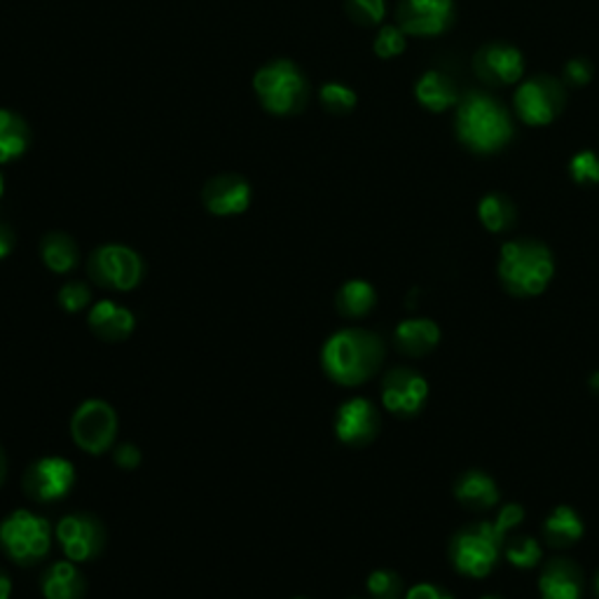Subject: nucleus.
<instances>
[{"mask_svg":"<svg viewBox=\"0 0 599 599\" xmlns=\"http://www.w3.org/2000/svg\"><path fill=\"white\" fill-rule=\"evenodd\" d=\"M382 403L396 417H415L429 398V382L412 368H392L382 380Z\"/></svg>","mask_w":599,"mask_h":599,"instance_id":"obj_11","label":"nucleus"},{"mask_svg":"<svg viewBox=\"0 0 599 599\" xmlns=\"http://www.w3.org/2000/svg\"><path fill=\"white\" fill-rule=\"evenodd\" d=\"M501 541L492 532L489 522H477L469 530H461L449 541V560L463 576L485 578L499 562Z\"/></svg>","mask_w":599,"mask_h":599,"instance_id":"obj_5","label":"nucleus"},{"mask_svg":"<svg viewBox=\"0 0 599 599\" xmlns=\"http://www.w3.org/2000/svg\"><path fill=\"white\" fill-rule=\"evenodd\" d=\"M256 92L263 101V106L269 113L286 115L295 113L305 101L307 85L303 73H300L291 62H275L258 71L256 75Z\"/></svg>","mask_w":599,"mask_h":599,"instance_id":"obj_8","label":"nucleus"},{"mask_svg":"<svg viewBox=\"0 0 599 599\" xmlns=\"http://www.w3.org/2000/svg\"><path fill=\"white\" fill-rule=\"evenodd\" d=\"M0 197H3V176H0Z\"/></svg>","mask_w":599,"mask_h":599,"instance_id":"obj_44","label":"nucleus"},{"mask_svg":"<svg viewBox=\"0 0 599 599\" xmlns=\"http://www.w3.org/2000/svg\"><path fill=\"white\" fill-rule=\"evenodd\" d=\"M506 560L518 569H534L541 562V546L534 536H511L504 544Z\"/></svg>","mask_w":599,"mask_h":599,"instance_id":"obj_28","label":"nucleus"},{"mask_svg":"<svg viewBox=\"0 0 599 599\" xmlns=\"http://www.w3.org/2000/svg\"><path fill=\"white\" fill-rule=\"evenodd\" d=\"M321 101L328 111L333 113H349L356 106V94L344 85H326L321 89Z\"/></svg>","mask_w":599,"mask_h":599,"instance_id":"obj_31","label":"nucleus"},{"mask_svg":"<svg viewBox=\"0 0 599 599\" xmlns=\"http://www.w3.org/2000/svg\"><path fill=\"white\" fill-rule=\"evenodd\" d=\"M572 176L574 181L586 183H599V160L592 153H581L572 160Z\"/></svg>","mask_w":599,"mask_h":599,"instance_id":"obj_34","label":"nucleus"},{"mask_svg":"<svg viewBox=\"0 0 599 599\" xmlns=\"http://www.w3.org/2000/svg\"><path fill=\"white\" fill-rule=\"evenodd\" d=\"M417 99L429 111L441 113L455 101V87L449 85L441 73H426L424 78L417 82Z\"/></svg>","mask_w":599,"mask_h":599,"instance_id":"obj_26","label":"nucleus"},{"mask_svg":"<svg viewBox=\"0 0 599 599\" xmlns=\"http://www.w3.org/2000/svg\"><path fill=\"white\" fill-rule=\"evenodd\" d=\"M87 326L103 342H123L137 328V317L115 300H101L89 309Z\"/></svg>","mask_w":599,"mask_h":599,"instance_id":"obj_15","label":"nucleus"},{"mask_svg":"<svg viewBox=\"0 0 599 599\" xmlns=\"http://www.w3.org/2000/svg\"><path fill=\"white\" fill-rule=\"evenodd\" d=\"M0 548L20 566H36L52 548V524L31 511L10 513L0 522Z\"/></svg>","mask_w":599,"mask_h":599,"instance_id":"obj_3","label":"nucleus"},{"mask_svg":"<svg viewBox=\"0 0 599 599\" xmlns=\"http://www.w3.org/2000/svg\"><path fill=\"white\" fill-rule=\"evenodd\" d=\"M583 532H586V524L572 506L552 508V513L544 520V538L552 548H569L578 544Z\"/></svg>","mask_w":599,"mask_h":599,"instance_id":"obj_21","label":"nucleus"},{"mask_svg":"<svg viewBox=\"0 0 599 599\" xmlns=\"http://www.w3.org/2000/svg\"><path fill=\"white\" fill-rule=\"evenodd\" d=\"M403 50H406V38H403V31H398L394 26L382 28L378 40H374V52H378L382 59H392V56H398Z\"/></svg>","mask_w":599,"mask_h":599,"instance_id":"obj_33","label":"nucleus"},{"mask_svg":"<svg viewBox=\"0 0 599 599\" xmlns=\"http://www.w3.org/2000/svg\"><path fill=\"white\" fill-rule=\"evenodd\" d=\"M552 275H556V260L544 244L532 242V239H515L501 246L499 279L511 295H541Z\"/></svg>","mask_w":599,"mask_h":599,"instance_id":"obj_2","label":"nucleus"},{"mask_svg":"<svg viewBox=\"0 0 599 599\" xmlns=\"http://www.w3.org/2000/svg\"><path fill=\"white\" fill-rule=\"evenodd\" d=\"M40 592L44 599H85L87 578L75 562H54L40 574Z\"/></svg>","mask_w":599,"mask_h":599,"instance_id":"obj_18","label":"nucleus"},{"mask_svg":"<svg viewBox=\"0 0 599 599\" xmlns=\"http://www.w3.org/2000/svg\"><path fill=\"white\" fill-rule=\"evenodd\" d=\"M386 347L378 333L366 328H344L323 342V372L340 386L368 382L384 364Z\"/></svg>","mask_w":599,"mask_h":599,"instance_id":"obj_1","label":"nucleus"},{"mask_svg":"<svg viewBox=\"0 0 599 599\" xmlns=\"http://www.w3.org/2000/svg\"><path fill=\"white\" fill-rule=\"evenodd\" d=\"M5 473H8V459H5L3 447H0V485H3V481H5Z\"/></svg>","mask_w":599,"mask_h":599,"instance_id":"obj_41","label":"nucleus"},{"mask_svg":"<svg viewBox=\"0 0 599 599\" xmlns=\"http://www.w3.org/2000/svg\"><path fill=\"white\" fill-rule=\"evenodd\" d=\"M477 73L497 82H515L522 75V56L513 48H489L477 56Z\"/></svg>","mask_w":599,"mask_h":599,"instance_id":"obj_22","label":"nucleus"},{"mask_svg":"<svg viewBox=\"0 0 599 599\" xmlns=\"http://www.w3.org/2000/svg\"><path fill=\"white\" fill-rule=\"evenodd\" d=\"M297 599H305V597H297Z\"/></svg>","mask_w":599,"mask_h":599,"instance_id":"obj_45","label":"nucleus"},{"mask_svg":"<svg viewBox=\"0 0 599 599\" xmlns=\"http://www.w3.org/2000/svg\"><path fill=\"white\" fill-rule=\"evenodd\" d=\"M87 272L97 286L109 291H133L143 281L145 265L133 248L123 244L99 246L87 260Z\"/></svg>","mask_w":599,"mask_h":599,"instance_id":"obj_6","label":"nucleus"},{"mask_svg":"<svg viewBox=\"0 0 599 599\" xmlns=\"http://www.w3.org/2000/svg\"><path fill=\"white\" fill-rule=\"evenodd\" d=\"M453 0H406L400 8L403 31L412 36H436L447 26Z\"/></svg>","mask_w":599,"mask_h":599,"instance_id":"obj_13","label":"nucleus"},{"mask_svg":"<svg viewBox=\"0 0 599 599\" xmlns=\"http://www.w3.org/2000/svg\"><path fill=\"white\" fill-rule=\"evenodd\" d=\"M522 520H524V508L518 506V504H506L499 511L497 520L489 522V527H492L494 534H497L499 541L506 544V536L511 534Z\"/></svg>","mask_w":599,"mask_h":599,"instance_id":"obj_32","label":"nucleus"},{"mask_svg":"<svg viewBox=\"0 0 599 599\" xmlns=\"http://www.w3.org/2000/svg\"><path fill=\"white\" fill-rule=\"evenodd\" d=\"M441 342V328L431 319H406L396 326L394 331V344L400 354L406 356H426L438 347Z\"/></svg>","mask_w":599,"mask_h":599,"instance_id":"obj_19","label":"nucleus"},{"mask_svg":"<svg viewBox=\"0 0 599 599\" xmlns=\"http://www.w3.org/2000/svg\"><path fill=\"white\" fill-rule=\"evenodd\" d=\"M541 599H583L581 566L566 558H552L538 576Z\"/></svg>","mask_w":599,"mask_h":599,"instance_id":"obj_16","label":"nucleus"},{"mask_svg":"<svg viewBox=\"0 0 599 599\" xmlns=\"http://www.w3.org/2000/svg\"><path fill=\"white\" fill-rule=\"evenodd\" d=\"M14 248V232L8 228V225L0 222V260L8 258Z\"/></svg>","mask_w":599,"mask_h":599,"instance_id":"obj_39","label":"nucleus"},{"mask_svg":"<svg viewBox=\"0 0 599 599\" xmlns=\"http://www.w3.org/2000/svg\"><path fill=\"white\" fill-rule=\"evenodd\" d=\"M251 202V188L239 176H218L204 188V206L216 216L244 214Z\"/></svg>","mask_w":599,"mask_h":599,"instance_id":"obj_17","label":"nucleus"},{"mask_svg":"<svg viewBox=\"0 0 599 599\" xmlns=\"http://www.w3.org/2000/svg\"><path fill=\"white\" fill-rule=\"evenodd\" d=\"M75 485V467L64 457H40L28 463L22 477V489L31 501L56 504Z\"/></svg>","mask_w":599,"mask_h":599,"instance_id":"obj_10","label":"nucleus"},{"mask_svg":"<svg viewBox=\"0 0 599 599\" xmlns=\"http://www.w3.org/2000/svg\"><path fill=\"white\" fill-rule=\"evenodd\" d=\"M406 599H455L449 592H443L438 586L433 583H417L408 592Z\"/></svg>","mask_w":599,"mask_h":599,"instance_id":"obj_37","label":"nucleus"},{"mask_svg":"<svg viewBox=\"0 0 599 599\" xmlns=\"http://www.w3.org/2000/svg\"><path fill=\"white\" fill-rule=\"evenodd\" d=\"M378 305V293H374L372 283L364 279H352L342 283L335 295V307L347 319H364Z\"/></svg>","mask_w":599,"mask_h":599,"instance_id":"obj_23","label":"nucleus"},{"mask_svg":"<svg viewBox=\"0 0 599 599\" xmlns=\"http://www.w3.org/2000/svg\"><path fill=\"white\" fill-rule=\"evenodd\" d=\"M595 592H597V597H599V574H597V581H595Z\"/></svg>","mask_w":599,"mask_h":599,"instance_id":"obj_42","label":"nucleus"},{"mask_svg":"<svg viewBox=\"0 0 599 599\" xmlns=\"http://www.w3.org/2000/svg\"><path fill=\"white\" fill-rule=\"evenodd\" d=\"M455 497L471 511H487L499 504V487L492 475L483 471H467L457 477Z\"/></svg>","mask_w":599,"mask_h":599,"instance_id":"obj_20","label":"nucleus"},{"mask_svg":"<svg viewBox=\"0 0 599 599\" xmlns=\"http://www.w3.org/2000/svg\"><path fill=\"white\" fill-rule=\"evenodd\" d=\"M56 541L71 562H92L106 550V524L94 513H71L56 524Z\"/></svg>","mask_w":599,"mask_h":599,"instance_id":"obj_9","label":"nucleus"},{"mask_svg":"<svg viewBox=\"0 0 599 599\" xmlns=\"http://www.w3.org/2000/svg\"><path fill=\"white\" fill-rule=\"evenodd\" d=\"M352 8L368 22H380L384 17V0H352Z\"/></svg>","mask_w":599,"mask_h":599,"instance_id":"obj_36","label":"nucleus"},{"mask_svg":"<svg viewBox=\"0 0 599 599\" xmlns=\"http://www.w3.org/2000/svg\"><path fill=\"white\" fill-rule=\"evenodd\" d=\"M481 599H501V597H497V595H485V597H481Z\"/></svg>","mask_w":599,"mask_h":599,"instance_id":"obj_43","label":"nucleus"},{"mask_svg":"<svg viewBox=\"0 0 599 599\" xmlns=\"http://www.w3.org/2000/svg\"><path fill=\"white\" fill-rule=\"evenodd\" d=\"M113 459H115V467L125 469V471H131V469H137L139 463H141L143 453L133 443H123V445H117Z\"/></svg>","mask_w":599,"mask_h":599,"instance_id":"obj_35","label":"nucleus"},{"mask_svg":"<svg viewBox=\"0 0 599 599\" xmlns=\"http://www.w3.org/2000/svg\"><path fill=\"white\" fill-rule=\"evenodd\" d=\"M10 597H12V578L5 569H0V599H10Z\"/></svg>","mask_w":599,"mask_h":599,"instance_id":"obj_40","label":"nucleus"},{"mask_svg":"<svg viewBox=\"0 0 599 599\" xmlns=\"http://www.w3.org/2000/svg\"><path fill=\"white\" fill-rule=\"evenodd\" d=\"M382 429L380 410L368 398L344 400L335 412V436L342 445L366 447Z\"/></svg>","mask_w":599,"mask_h":599,"instance_id":"obj_12","label":"nucleus"},{"mask_svg":"<svg viewBox=\"0 0 599 599\" xmlns=\"http://www.w3.org/2000/svg\"><path fill=\"white\" fill-rule=\"evenodd\" d=\"M366 588L372 599H400L403 578L392 569H374L366 581Z\"/></svg>","mask_w":599,"mask_h":599,"instance_id":"obj_29","label":"nucleus"},{"mask_svg":"<svg viewBox=\"0 0 599 599\" xmlns=\"http://www.w3.org/2000/svg\"><path fill=\"white\" fill-rule=\"evenodd\" d=\"M28 145V129L24 119L10 111H0V164L20 157Z\"/></svg>","mask_w":599,"mask_h":599,"instance_id":"obj_25","label":"nucleus"},{"mask_svg":"<svg viewBox=\"0 0 599 599\" xmlns=\"http://www.w3.org/2000/svg\"><path fill=\"white\" fill-rule=\"evenodd\" d=\"M477 216H481V222L489 232H504L513 222V206L499 194H489L477 206Z\"/></svg>","mask_w":599,"mask_h":599,"instance_id":"obj_27","label":"nucleus"},{"mask_svg":"<svg viewBox=\"0 0 599 599\" xmlns=\"http://www.w3.org/2000/svg\"><path fill=\"white\" fill-rule=\"evenodd\" d=\"M56 303L66 314H80L82 309L89 307V303H92V291H89L85 281H68L59 289Z\"/></svg>","mask_w":599,"mask_h":599,"instance_id":"obj_30","label":"nucleus"},{"mask_svg":"<svg viewBox=\"0 0 599 599\" xmlns=\"http://www.w3.org/2000/svg\"><path fill=\"white\" fill-rule=\"evenodd\" d=\"M40 258L54 275H68L80 263L78 244L64 232H50L40 242Z\"/></svg>","mask_w":599,"mask_h":599,"instance_id":"obj_24","label":"nucleus"},{"mask_svg":"<svg viewBox=\"0 0 599 599\" xmlns=\"http://www.w3.org/2000/svg\"><path fill=\"white\" fill-rule=\"evenodd\" d=\"M457 129L461 141L481 153H492L511 139V123L506 113L481 94H471L461 103Z\"/></svg>","mask_w":599,"mask_h":599,"instance_id":"obj_4","label":"nucleus"},{"mask_svg":"<svg viewBox=\"0 0 599 599\" xmlns=\"http://www.w3.org/2000/svg\"><path fill=\"white\" fill-rule=\"evenodd\" d=\"M71 436L82 453L103 455L117 438V412L111 403L89 398L71 417Z\"/></svg>","mask_w":599,"mask_h":599,"instance_id":"obj_7","label":"nucleus"},{"mask_svg":"<svg viewBox=\"0 0 599 599\" xmlns=\"http://www.w3.org/2000/svg\"><path fill=\"white\" fill-rule=\"evenodd\" d=\"M566 78L576 85H586L590 80V66L583 59H574L566 64Z\"/></svg>","mask_w":599,"mask_h":599,"instance_id":"obj_38","label":"nucleus"},{"mask_svg":"<svg viewBox=\"0 0 599 599\" xmlns=\"http://www.w3.org/2000/svg\"><path fill=\"white\" fill-rule=\"evenodd\" d=\"M558 106V89L546 80L524 82L515 94V109L527 125H548L556 117Z\"/></svg>","mask_w":599,"mask_h":599,"instance_id":"obj_14","label":"nucleus"}]
</instances>
